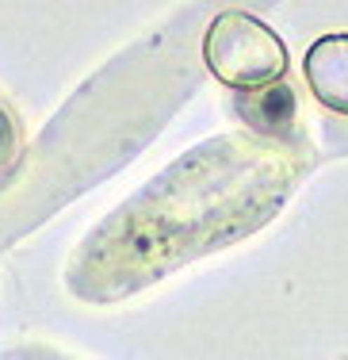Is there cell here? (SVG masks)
Masks as SVG:
<instances>
[{
    "label": "cell",
    "instance_id": "cell-1",
    "mask_svg": "<svg viewBox=\"0 0 348 360\" xmlns=\"http://www.w3.org/2000/svg\"><path fill=\"white\" fill-rule=\"evenodd\" d=\"M203 58H207L210 73L237 92L279 81L287 70V54L276 31H268L260 20L245 12H222L210 23L207 39H203Z\"/></svg>",
    "mask_w": 348,
    "mask_h": 360
},
{
    "label": "cell",
    "instance_id": "cell-2",
    "mask_svg": "<svg viewBox=\"0 0 348 360\" xmlns=\"http://www.w3.org/2000/svg\"><path fill=\"white\" fill-rule=\"evenodd\" d=\"M307 81L329 111L348 115V35H326L307 54Z\"/></svg>",
    "mask_w": 348,
    "mask_h": 360
},
{
    "label": "cell",
    "instance_id": "cell-3",
    "mask_svg": "<svg viewBox=\"0 0 348 360\" xmlns=\"http://www.w3.org/2000/svg\"><path fill=\"white\" fill-rule=\"evenodd\" d=\"M241 111H249V123L253 127H260V131H268V134H283V131H291L295 96H291L287 84L268 81V84H260V89L245 92Z\"/></svg>",
    "mask_w": 348,
    "mask_h": 360
},
{
    "label": "cell",
    "instance_id": "cell-4",
    "mask_svg": "<svg viewBox=\"0 0 348 360\" xmlns=\"http://www.w3.org/2000/svg\"><path fill=\"white\" fill-rule=\"evenodd\" d=\"M12 158H15V127H12V119H8V111L0 108V169Z\"/></svg>",
    "mask_w": 348,
    "mask_h": 360
}]
</instances>
